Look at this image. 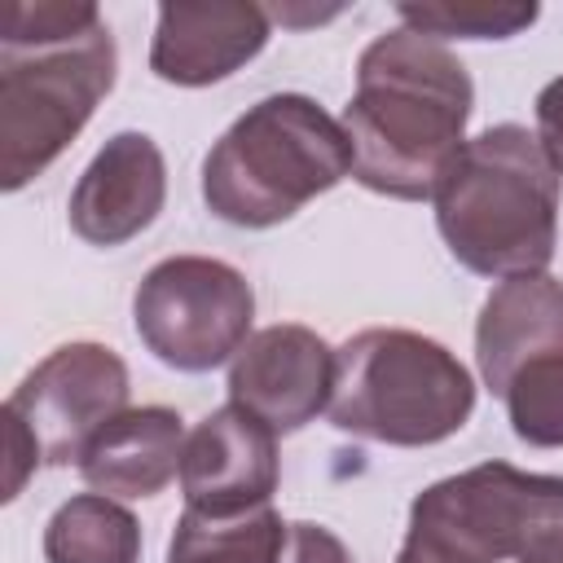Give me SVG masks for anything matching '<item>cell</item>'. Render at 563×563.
<instances>
[{"label":"cell","instance_id":"6da1fadb","mask_svg":"<svg viewBox=\"0 0 563 563\" xmlns=\"http://www.w3.org/2000/svg\"><path fill=\"white\" fill-rule=\"evenodd\" d=\"M471 75L449 44L409 26L378 35L356 62V97L343 110L352 176L387 198H435L466 145Z\"/></svg>","mask_w":563,"mask_h":563},{"label":"cell","instance_id":"7a4b0ae2","mask_svg":"<svg viewBox=\"0 0 563 563\" xmlns=\"http://www.w3.org/2000/svg\"><path fill=\"white\" fill-rule=\"evenodd\" d=\"M435 224L471 273L501 282L545 273L559 238V172L537 132L497 123L471 136L435 189Z\"/></svg>","mask_w":563,"mask_h":563},{"label":"cell","instance_id":"3957f363","mask_svg":"<svg viewBox=\"0 0 563 563\" xmlns=\"http://www.w3.org/2000/svg\"><path fill=\"white\" fill-rule=\"evenodd\" d=\"M352 176V145L312 97L282 92L255 101L207 154L202 198L242 229L290 220L303 202Z\"/></svg>","mask_w":563,"mask_h":563},{"label":"cell","instance_id":"277c9868","mask_svg":"<svg viewBox=\"0 0 563 563\" xmlns=\"http://www.w3.org/2000/svg\"><path fill=\"white\" fill-rule=\"evenodd\" d=\"M475 383L466 365L413 330H361L334 352L330 422L378 444H440L466 427Z\"/></svg>","mask_w":563,"mask_h":563},{"label":"cell","instance_id":"5b68a950","mask_svg":"<svg viewBox=\"0 0 563 563\" xmlns=\"http://www.w3.org/2000/svg\"><path fill=\"white\" fill-rule=\"evenodd\" d=\"M114 88V40L97 22L66 40H0V185L40 176Z\"/></svg>","mask_w":563,"mask_h":563},{"label":"cell","instance_id":"8992f818","mask_svg":"<svg viewBox=\"0 0 563 563\" xmlns=\"http://www.w3.org/2000/svg\"><path fill=\"white\" fill-rule=\"evenodd\" d=\"M251 282L233 264L207 255H172L154 264L132 295L141 343L185 374H202L238 356L251 339Z\"/></svg>","mask_w":563,"mask_h":563},{"label":"cell","instance_id":"52a82bcc","mask_svg":"<svg viewBox=\"0 0 563 563\" xmlns=\"http://www.w3.org/2000/svg\"><path fill=\"white\" fill-rule=\"evenodd\" d=\"M563 519V479L484 462L422 488L409 506V532L444 541L484 563L515 559Z\"/></svg>","mask_w":563,"mask_h":563},{"label":"cell","instance_id":"ba28073f","mask_svg":"<svg viewBox=\"0 0 563 563\" xmlns=\"http://www.w3.org/2000/svg\"><path fill=\"white\" fill-rule=\"evenodd\" d=\"M128 409V365L101 343H66L48 352L4 400L40 449V462H84L88 444Z\"/></svg>","mask_w":563,"mask_h":563},{"label":"cell","instance_id":"9c48e42d","mask_svg":"<svg viewBox=\"0 0 563 563\" xmlns=\"http://www.w3.org/2000/svg\"><path fill=\"white\" fill-rule=\"evenodd\" d=\"M277 431L238 405L207 413L180 453V488L202 519H242L268 506L277 488Z\"/></svg>","mask_w":563,"mask_h":563},{"label":"cell","instance_id":"30bf717a","mask_svg":"<svg viewBox=\"0 0 563 563\" xmlns=\"http://www.w3.org/2000/svg\"><path fill=\"white\" fill-rule=\"evenodd\" d=\"M330 391L334 352L308 325H268L251 334L229 365V405L282 435L330 409Z\"/></svg>","mask_w":563,"mask_h":563},{"label":"cell","instance_id":"8fae6325","mask_svg":"<svg viewBox=\"0 0 563 563\" xmlns=\"http://www.w3.org/2000/svg\"><path fill=\"white\" fill-rule=\"evenodd\" d=\"M167 194V167L145 132L110 136L70 194V229L92 246H119L154 224Z\"/></svg>","mask_w":563,"mask_h":563},{"label":"cell","instance_id":"7c38bea8","mask_svg":"<svg viewBox=\"0 0 563 563\" xmlns=\"http://www.w3.org/2000/svg\"><path fill=\"white\" fill-rule=\"evenodd\" d=\"M268 44V9L242 0L211 4H163L150 48L158 79L180 88H202L229 79Z\"/></svg>","mask_w":563,"mask_h":563},{"label":"cell","instance_id":"4fadbf2b","mask_svg":"<svg viewBox=\"0 0 563 563\" xmlns=\"http://www.w3.org/2000/svg\"><path fill=\"white\" fill-rule=\"evenodd\" d=\"M559 352H563V282L550 273L506 277L479 308V325H475L479 378L501 396L528 361Z\"/></svg>","mask_w":563,"mask_h":563},{"label":"cell","instance_id":"5bb4252c","mask_svg":"<svg viewBox=\"0 0 563 563\" xmlns=\"http://www.w3.org/2000/svg\"><path fill=\"white\" fill-rule=\"evenodd\" d=\"M185 427L167 405L123 409L84 453L79 475L101 497H154L180 475Z\"/></svg>","mask_w":563,"mask_h":563},{"label":"cell","instance_id":"9a60e30c","mask_svg":"<svg viewBox=\"0 0 563 563\" xmlns=\"http://www.w3.org/2000/svg\"><path fill=\"white\" fill-rule=\"evenodd\" d=\"M141 554V523L114 497L79 493L57 506L44 528V559L48 563H136Z\"/></svg>","mask_w":563,"mask_h":563},{"label":"cell","instance_id":"2e32d148","mask_svg":"<svg viewBox=\"0 0 563 563\" xmlns=\"http://www.w3.org/2000/svg\"><path fill=\"white\" fill-rule=\"evenodd\" d=\"M286 523L268 506L242 519H202L194 510L180 515L167 563H277Z\"/></svg>","mask_w":563,"mask_h":563},{"label":"cell","instance_id":"e0dca14e","mask_svg":"<svg viewBox=\"0 0 563 563\" xmlns=\"http://www.w3.org/2000/svg\"><path fill=\"white\" fill-rule=\"evenodd\" d=\"M510 409V427L523 444L563 449V352L528 361L510 387L501 391Z\"/></svg>","mask_w":563,"mask_h":563},{"label":"cell","instance_id":"ac0fdd59","mask_svg":"<svg viewBox=\"0 0 563 563\" xmlns=\"http://www.w3.org/2000/svg\"><path fill=\"white\" fill-rule=\"evenodd\" d=\"M400 22L418 35L431 40H506L519 35L523 26L537 22V4H488V0H466V4H400Z\"/></svg>","mask_w":563,"mask_h":563},{"label":"cell","instance_id":"d6986e66","mask_svg":"<svg viewBox=\"0 0 563 563\" xmlns=\"http://www.w3.org/2000/svg\"><path fill=\"white\" fill-rule=\"evenodd\" d=\"M277 563H352L347 545L321 523H286Z\"/></svg>","mask_w":563,"mask_h":563},{"label":"cell","instance_id":"ffe728a7","mask_svg":"<svg viewBox=\"0 0 563 563\" xmlns=\"http://www.w3.org/2000/svg\"><path fill=\"white\" fill-rule=\"evenodd\" d=\"M537 141H541L550 167L563 176V75L550 79L537 97Z\"/></svg>","mask_w":563,"mask_h":563},{"label":"cell","instance_id":"44dd1931","mask_svg":"<svg viewBox=\"0 0 563 563\" xmlns=\"http://www.w3.org/2000/svg\"><path fill=\"white\" fill-rule=\"evenodd\" d=\"M4 497L13 501L18 493H22V484H26V475L40 466V449L31 444V435H26V427L18 422V418H9L4 413Z\"/></svg>","mask_w":563,"mask_h":563},{"label":"cell","instance_id":"7402d4cb","mask_svg":"<svg viewBox=\"0 0 563 563\" xmlns=\"http://www.w3.org/2000/svg\"><path fill=\"white\" fill-rule=\"evenodd\" d=\"M396 563H484V559L462 554V550H453V545H444V541H431V537L409 532L405 545H400V559H396Z\"/></svg>","mask_w":563,"mask_h":563},{"label":"cell","instance_id":"603a6c76","mask_svg":"<svg viewBox=\"0 0 563 563\" xmlns=\"http://www.w3.org/2000/svg\"><path fill=\"white\" fill-rule=\"evenodd\" d=\"M519 563H563V519L550 523V528L519 554Z\"/></svg>","mask_w":563,"mask_h":563}]
</instances>
